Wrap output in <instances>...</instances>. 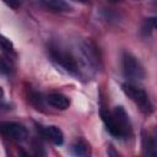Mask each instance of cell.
Masks as SVG:
<instances>
[{
    "label": "cell",
    "instance_id": "obj_14",
    "mask_svg": "<svg viewBox=\"0 0 157 157\" xmlns=\"http://www.w3.org/2000/svg\"><path fill=\"white\" fill-rule=\"evenodd\" d=\"M9 7H11V9H13V10H16V9H18L20 7V5H21V0H2Z\"/></svg>",
    "mask_w": 157,
    "mask_h": 157
},
{
    "label": "cell",
    "instance_id": "obj_16",
    "mask_svg": "<svg viewBox=\"0 0 157 157\" xmlns=\"http://www.w3.org/2000/svg\"><path fill=\"white\" fill-rule=\"evenodd\" d=\"M4 96V91H2V88H1V86H0V98Z\"/></svg>",
    "mask_w": 157,
    "mask_h": 157
},
{
    "label": "cell",
    "instance_id": "obj_13",
    "mask_svg": "<svg viewBox=\"0 0 157 157\" xmlns=\"http://www.w3.org/2000/svg\"><path fill=\"white\" fill-rule=\"evenodd\" d=\"M0 47H1L2 49L7 50V52H12V50H13V45H12V43L10 42V39H7L6 37H4V36H1V34H0Z\"/></svg>",
    "mask_w": 157,
    "mask_h": 157
},
{
    "label": "cell",
    "instance_id": "obj_17",
    "mask_svg": "<svg viewBox=\"0 0 157 157\" xmlns=\"http://www.w3.org/2000/svg\"><path fill=\"white\" fill-rule=\"evenodd\" d=\"M75 1H81V2H85V1H87V0H75Z\"/></svg>",
    "mask_w": 157,
    "mask_h": 157
},
{
    "label": "cell",
    "instance_id": "obj_7",
    "mask_svg": "<svg viewBox=\"0 0 157 157\" xmlns=\"http://www.w3.org/2000/svg\"><path fill=\"white\" fill-rule=\"evenodd\" d=\"M42 132L45 137H48L53 144L60 146L63 145L64 142V134L63 131L55 126V125H49V126H45V128H42Z\"/></svg>",
    "mask_w": 157,
    "mask_h": 157
},
{
    "label": "cell",
    "instance_id": "obj_8",
    "mask_svg": "<svg viewBox=\"0 0 157 157\" xmlns=\"http://www.w3.org/2000/svg\"><path fill=\"white\" fill-rule=\"evenodd\" d=\"M47 102L56 109H66L70 105L69 98L61 93H50L47 97Z\"/></svg>",
    "mask_w": 157,
    "mask_h": 157
},
{
    "label": "cell",
    "instance_id": "obj_9",
    "mask_svg": "<svg viewBox=\"0 0 157 157\" xmlns=\"http://www.w3.org/2000/svg\"><path fill=\"white\" fill-rule=\"evenodd\" d=\"M142 146H144V152L145 155L147 156H155L156 155V142H155V139L150 135L147 136H144L142 139Z\"/></svg>",
    "mask_w": 157,
    "mask_h": 157
},
{
    "label": "cell",
    "instance_id": "obj_11",
    "mask_svg": "<svg viewBox=\"0 0 157 157\" xmlns=\"http://www.w3.org/2000/svg\"><path fill=\"white\" fill-rule=\"evenodd\" d=\"M90 146L85 141H76L72 146V151L76 156H87L90 153Z\"/></svg>",
    "mask_w": 157,
    "mask_h": 157
},
{
    "label": "cell",
    "instance_id": "obj_5",
    "mask_svg": "<svg viewBox=\"0 0 157 157\" xmlns=\"http://www.w3.org/2000/svg\"><path fill=\"white\" fill-rule=\"evenodd\" d=\"M113 115L121 130V134H123V137L125 136H129L131 134V123H130V119H129V115L128 113L125 112V109L123 107H115L114 112H113Z\"/></svg>",
    "mask_w": 157,
    "mask_h": 157
},
{
    "label": "cell",
    "instance_id": "obj_1",
    "mask_svg": "<svg viewBox=\"0 0 157 157\" xmlns=\"http://www.w3.org/2000/svg\"><path fill=\"white\" fill-rule=\"evenodd\" d=\"M121 87H123L124 93L140 108L141 112H144L145 114H151L152 113V110H153L152 103H151L147 93L142 88L137 87L136 85H134L131 82L124 83Z\"/></svg>",
    "mask_w": 157,
    "mask_h": 157
},
{
    "label": "cell",
    "instance_id": "obj_6",
    "mask_svg": "<svg viewBox=\"0 0 157 157\" xmlns=\"http://www.w3.org/2000/svg\"><path fill=\"white\" fill-rule=\"evenodd\" d=\"M101 118L107 128V130L115 137H123V134H121V130L113 115V113L105 110V109H101Z\"/></svg>",
    "mask_w": 157,
    "mask_h": 157
},
{
    "label": "cell",
    "instance_id": "obj_12",
    "mask_svg": "<svg viewBox=\"0 0 157 157\" xmlns=\"http://www.w3.org/2000/svg\"><path fill=\"white\" fill-rule=\"evenodd\" d=\"M155 25H156V21H155L153 17H152V18H147V20L145 21L144 27H142V32H144L145 34H150L151 31L155 28Z\"/></svg>",
    "mask_w": 157,
    "mask_h": 157
},
{
    "label": "cell",
    "instance_id": "obj_10",
    "mask_svg": "<svg viewBox=\"0 0 157 157\" xmlns=\"http://www.w3.org/2000/svg\"><path fill=\"white\" fill-rule=\"evenodd\" d=\"M44 4L54 11H70V5L64 0H43Z\"/></svg>",
    "mask_w": 157,
    "mask_h": 157
},
{
    "label": "cell",
    "instance_id": "obj_15",
    "mask_svg": "<svg viewBox=\"0 0 157 157\" xmlns=\"http://www.w3.org/2000/svg\"><path fill=\"white\" fill-rule=\"evenodd\" d=\"M9 71H10V65H9L4 59L0 58V72H1V74H6V72H9Z\"/></svg>",
    "mask_w": 157,
    "mask_h": 157
},
{
    "label": "cell",
    "instance_id": "obj_3",
    "mask_svg": "<svg viewBox=\"0 0 157 157\" xmlns=\"http://www.w3.org/2000/svg\"><path fill=\"white\" fill-rule=\"evenodd\" d=\"M0 132L4 136L12 139L15 141H25L28 136L27 129L23 125L18 123H13V121L0 123Z\"/></svg>",
    "mask_w": 157,
    "mask_h": 157
},
{
    "label": "cell",
    "instance_id": "obj_18",
    "mask_svg": "<svg viewBox=\"0 0 157 157\" xmlns=\"http://www.w3.org/2000/svg\"><path fill=\"white\" fill-rule=\"evenodd\" d=\"M112 1H117V0H112Z\"/></svg>",
    "mask_w": 157,
    "mask_h": 157
},
{
    "label": "cell",
    "instance_id": "obj_4",
    "mask_svg": "<svg viewBox=\"0 0 157 157\" xmlns=\"http://www.w3.org/2000/svg\"><path fill=\"white\" fill-rule=\"evenodd\" d=\"M52 56L53 59L60 65L63 66L66 71L74 74V75H78V66H77V63L76 60L67 53L65 52H61V50H54L52 53Z\"/></svg>",
    "mask_w": 157,
    "mask_h": 157
},
{
    "label": "cell",
    "instance_id": "obj_2",
    "mask_svg": "<svg viewBox=\"0 0 157 157\" xmlns=\"http://www.w3.org/2000/svg\"><path fill=\"white\" fill-rule=\"evenodd\" d=\"M123 71L124 75L131 80H142L145 77V70L140 61L129 53L123 56Z\"/></svg>",
    "mask_w": 157,
    "mask_h": 157
}]
</instances>
